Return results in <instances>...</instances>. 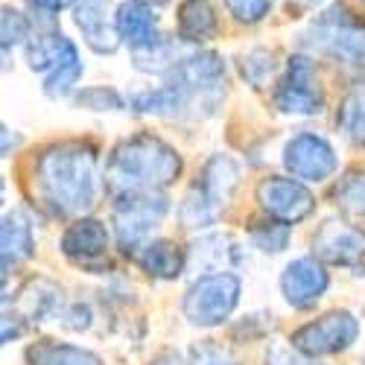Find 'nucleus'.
<instances>
[{"instance_id":"f257e3e1","label":"nucleus","mask_w":365,"mask_h":365,"mask_svg":"<svg viewBox=\"0 0 365 365\" xmlns=\"http://www.w3.org/2000/svg\"><path fill=\"white\" fill-rule=\"evenodd\" d=\"M106 170L100 152L85 140H58L38 152L33 164V193L50 217H88L103 199Z\"/></svg>"},{"instance_id":"f03ea898","label":"nucleus","mask_w":365,"mask_h":365,"mask_svg":"<svg viewBox=\"0 0 365 365\" xmlns=\"http://www.w3.org/2000/svg\"><path fill=\"white\" fill-rule=\"evenodd\" d=\"M106 170V190L111 196L120 193H149L167 190L181 178L185 161L178 152L152 132H138L123 138L103 164Z\"/></svg>"},{"instance_id":"7ed1b4c3","label":"nucleus","mask_w":365,"mask_h":365,"mask_svg":"<svg viewBox=\"0 0 365 365\" xmlns=\"http://www.w3.org/2000/svg\"><path fill=\"white\" fill-rule=\"evenodd\" d=\"M237 187H240V164L231 155H225V152L210 155L199 178L193 181V187L178 202V210H175L178 225L187 231L214 228L222 217V210L231 205Z\"/></svg>"},{"instance_id":"20e7f679","label":"nucleus","mask_w":365,"mask_h":365,"mask_svg":"<svg viewBox=\"0 0 365 365\" xmlns=\"http://www.w3.org/2000/svg\"><path fill=\"white\" fill-rule=\"evenodd\" d=\"M111 228H114V242L117 249L138 257V252L149 240H155L161 222L170 214V196L164 190H149V193H120L111 196Z\"/></svg>"},{"instance_id":"39448f33","label":"nucleus","mask_w":365,"mask_h":365,"mask_svg":"<svg viewBox=\"0 0 365 365\" xmlns=\"http://www.w3.org/2000/svg\"><path fill=\"white\" fill-rule=\"evenodd\" d=\"M242 298V278L237 272H207L196 275L181 298V313L187 324L199 330H214L222 327L240 307Z\"/></svg>"},{"instance_id":"423d86ee","label":"nucleus","mask_w":365,"mask_h":365,"mask_svg":"<svg viewBox=\"0 0 365 365\" xmlns=\"http://www.w3.org/2000/svg\"><path fill=\"white\" fill-rule=\"evenodd\" d=\"M356 339H359V319L351 310L336 307L295 327L289 333V348L298 351L301 356L322 359V356L345 354L348 348H354Z\"/></svg>"},{"instance_id":"0eeeda50","label":"nucleus","mask_w":365,"mask_h":365,"mask_svg":"<svg viewBox=\"0 0 365 365\" xmlns=\"http://www.w3.org/2000/svg\"><path fill=\"white\" fill-rule=\"evenodd\" d=\"M281 164L287 175L304 181V185H324L339 173V152L324 135L304 129L284 143Z\"/></svg>"},{"instance_id":"6e6552de","label":"nucleus","mask_w":365,"mask_h":365,"mask_svg":"<svg viewBox=\"0 0 365 365\" xmlns=\"http://www.w3.org/2000/svg\"><path fill=\"white\" fill-rule=\"evenodd\" d=\"M255 199L263 210V217L278 220L284 225H298L316 214V196L310 185L292 175H266L257 181Z\"/></svg>"},{"instance_id":"1a4fd4ad","label":"nucleus","mask_w":365,"mask_h":365,"mask_svg":"<svg viewBox=\"0 0 365 365\" xmlns=\"http://www.w3.org/2000/svg\"><path fill=\"white\" fill-rule=\"evenodd\" d=\"M275 106L278 111L292 114V117H310L324 108V91H322L316 65L310 58H304V56L289 58L287 73L275 91Z\"/></svg>"},{"instance_id":"9d476101","label":"nucleus","mask_w":365,"mask_h":365,"mask_svg":"<svg viewBox=\"0 0 365 365\" xmlns=\"http://www.w3.org/2000/svg\"><path fill=\"white\" fill-rule=\"evenodd\" d=\"M108 249H111V231L97 217L71 220L62 237H58V252L73 266H82L88 272L108 263Z\"/></svg>"},{"instance_id":"9b49d317","label":"nucleus","mask_w":365,"mask_h":365,"mask_svg":"<svg viewBox=\"0 0 365 365\" xmlns=\"http://www.w3.org/2000/svg\"><path fill=\"white\" fill-rule=\"evenodd\" d=\"M278 287H281V295H284V301L289 304V307L304 313V310H313L316 304L327 295V289H330V272L313 255L292 257L284 266V272H281Z\"/></svg>"},{"instance_id":"f8f14e48","label":"nucleus","mask_w":365,"mask_h":365,"mask_svg":"<svg viewBox=\"0 0 365 365\" xmlns=\"http://www.w3.org/2000/svg\"><path fill=\"white\" fill-rule=\"evenodd\" d=\"M313 257L324 266H359L365 260V231L339 217L324 220L313 234Z\"/></svg>"},{"instance_id":"ddd939ff","label":"nucleus","mask_w":365,"mask_h":365,"mask_svg":"<svg viewBox=\"0 0 365 365\" xmlns=\"http://www.w3.org/2000/svg\"><path fill=\"white\" fill-rule=\"evenodd\" d=\"M65 295L62 287L50 278H26L15 298V313L29 324H47L65 316Z\"/></svg>"},{"instance_id":"4468645a","label":"nucleus","mask_w":365,"mask_h":365,"mask_svg":"<svg viewBox=\"0 0 365 365\" xmlns=\"http://www.w3.org/2000/svg\"><path fill=\"white\" fill-rule=\"evenodd\" d=\"M36 255V225L29 210L24 207H9L4 214V225H0V263H4V281L9 272L18 269Z\"/></svg>"},{"instance_id":"2eb2a0df","label":"nucleus","mask_w":365,"mask_h":365,"mask_svg":"<svg viewBox=\"0 0 365 365\" xmlns=\"http://www.w3.org/2000/svg\"><path fill=\"white\" fill-rule=\"evenodd\" d=\"M316 44L348 65H365V29L351 18H324L316 29Z\"/></svg>"},{"instance_id":"dca6fc26","label":"nucleus","mask_w":365,"mask_h":365,"mask_svg":"<svg viewBox=\"0 0 365 365\" xmlns=\"http://www.w3.org/2000/svg\"><path fill=\"white\" fill-rule=\"evenodd\" d=\"M240 260V242L231 234L210 231L193 240L187 249V266L196 269V275H207V272H228Z\"/></svg>"},{"instance_id":"f3484780","label":"nucleus","mask_w":365,"mask_h":365,"mask_svg":"<svg viewBox=\"0 0 365 365\" xmlns=\"http://www.w3.org/2000/svg\"><path fill=\"white\" fill-rule=\"evenodd\" d=\"M135 260L155 281H178L187 272V252L175 240H167V237L149 240Z\"/></svg>"},{"instance_id":"a211bd4d","label":"nucleus","mask_w":365,"mask_h":365,"mask_svg":"<svg viewBox=\"0 0 365 365\" xmlns=\"http://www.w3.org/2000/svg\"><path fill=\"white\" fill-rule=\"evenodd\" d=\"M76 26L82 29L85 44L97 53H114L120 44V29L108 21L103 0H82V6H76Z\"/></svg>"},{"instance_id":"6ab92c4d","label":"nucleus","mask_w":365,"mask_h":365,"mask_svg":"<svg viewBox=\"0 0 365 365\" xmlns=\"http://www.w3.org/2000/svg\"><path fill=\"white\" fill-rule=\"evenodd\" d=\"M29 365H103V356L85 345L73 342H56V339H41L29 345L26 351Z\"/></svg>"},{"instance_id":"aec40b11","label":"nucleus","mask_w":365,"mask_h":365,"mask_svg":"<svg viewBox=\"0 0 365 365\" xmlns=\"http://www.w3.org/2000/svg\"><path fill=\"white\" fill-rule=\"evenodd\" d=\"M117 29H120V38H126L135 50L155 47L161 41L152 12L138 9V6H123L117 12Z\"/></svg>"},{"instance_id":"412c9836","label":"nucleus","mask_w":365,"mask_h":365,"mask_svg":"<svg viewBox=\"0 0 365 365\" xmlns=\"http://www.w3.org/2000/svg\"><path fill=\"white\" fill-rule=\"evenodd\" d=\"M76 47L62 36V33H53V36H38L26 44V62L33 71H53L65 62V58L73 53Z\"/></svg>"},{"instance_id":"4be33fe9","label":"nucleus","mask_w":365,"mask_h":365,"mask_svg":"<svg viewBox=\"0 0 365 365\" xmlns=\"http://www.w3.org/2000/svg\"><path fill=\"white\" fill-rule=\"evenodd\" d=\"M336 126L351 143L365 146V85H356L342 100L339 114H336Z\"/></svg>"},{"instance_id":"5701e85b","label":"nucleus","mask_w":365,"mask_h":365,"mask_svg":"<svg viewBox=\"0 0 365 365\" xmlns=\"http://www.w3.org/2000/svg\"><path fill=\"white\" fill-rule=\"evenodd\" d=\"M214 33H217V18H214V12H210L205 4L193 0V4H187L185 9H181V15H178V36L185 41H207Z\"/></svg>"},{"instance_id":"b1692460","label":"nucleus","mask_w":365,"mask_h":365,"mask_svg":"<svg viewBox=\"0 0 365 365\" xmlns=\"http://www.w3.org/2000/svg\"><path fill=\"white\" fill-rule=\"evenodd\" d=\"M289 240H292V225H284L269 217L252 228V246L263 255H284Z\"/></svg>"},{"instance_id":"393cba45","label":"nucleus","mask_w":365,"mask_h":365,"mask_svg":"<svg viewBox=\"0 0 365 365\" xmlns=\"http://www.w3.org/2000/svg\"><path fill=\"white\" fill-rule=\"evenodd\" d=\"M333 202L339 210H345L348 217L365 220V173H351L345 175L336 190H333Z\"/></svg>"},{"instance_id":"a878e982","label":"nucleus","mask_w":365,"mask_h":365,"mask_svg":"<svg viewBox=\"0 0 365 365\" xmlns=\"http://www.w3.org/2000/svg\"><path fill=\"white\" fill-rule=\"evenodd\" d=\"M79 76H82V62H79V53L73 50L62 65L50 71V76H47V82H44L47 97H68L71 91L76 88Z\"/></svg>"},{"instance_id":"bb28decb","label":"nucleus","mask_w":365,"mask_h":365,"mask_svg":"<svg viewBox=\"0 0 365 365\" xmlns=\"http://www.w3.org/2000/svg\"><path fill=\"white\" fill-rule=\"evenodd\" d=\"M76 106L88 108V111H120V108H126L129 100H123L117 94L114 88H85L76 94Z\"/></svg>"},{"instance_id":"cd10ccee","label":"nucleus","mask_w":365,"mask_h":365,"mask_svg":"<svg viewBox=\"0 0 365 365\" xmlns=\"http://www.w3.org/2000/svg\"><path fill=\"white\" fill-rule=\"evenodd\" d=\"M187 365H240V359L220 342L214 339H205V342H196L187 354Z\"/></svg>"},{"instance_id":"c85d7f7f","label":"nucleus","mask_w":365,"mask_h":365,"mask_svg":"<svg viewBox=\"0 0 365 365\" xmlns=\"http://www.w3.org/2000/svg\"><path fill=\"white\" fill-rule=\"evenodd\" d=\"M240 71H242V76H246L255 88H263V82L272 76V71H275L272 53H266V50H252L249 56H242Z\"/></svg>"},{"instance_id":"c756f323","label":"nucleus","mask_w":365,"mask_h":365,"mask_svg":"<svg viewBox=\"0 0 365 365\" xmlns=\"http://www.w3.org/2000/svg\"><path fill=\"white\" fill-rule=\"evenodd\" d=\"M225 4H228L231 15H234L237 21L255 24V21H260V18H263V15L269 12L272 0H225Z\"/></svg>"},{"instance_id":"7c9ffc66","label":"nucleus","mask_w":365,"mask_h":365,"mask_svg":"<svg viewBox=\"0 0 365 365\" xmlns=\"http://www.w3.org/2000/svg\"><path fill=\"white\" fill-rule=\"evenodd\" d=\"M62 322H65V327L68 330H76V333H85L91 324H94V313H91V307L88 304H71V307L65 310V316H62Z\"/></svg>"},{"instance_id":"2f4dec72","label":"nucleus","mask_w":365,"mask_h":365,"mask_svg":"<svg viewBox=\"0 0 365 365\" xmlns=\"http://www.w3.org/2000/svg\"><path fill=\"white\" fill-rule=\"evenodd\" d=\"M26 38V21L18 15V12H4V47L9 44H18Z\"/></svg>"},{"instance_id":"473e14b6","label":"nucleus","mask_w":365,"mask_h":365,"mask_svg":"<svg viewBox=\"0 0 365 365\" xmlns=\"http://www.w3.org/2000/svg\"><path fill=\"white\" fill-rule=\"evenodd\" d=\"M149 365H185V359H181L175 351H161L155 359H152Z\"/></svg>"},{"instance_id":"72a5a7b5","label":"nucleus","mask_w":365,"mask_h":365,"mask_svg":"<svg viewBox=\"0 0 365 365\" xmlns=\"http://www.w3.org/2000/svg\"><path fill=\"white\" fill-rule=\"evenodd\" d=\"M29 4L38 6V9H44V12H58V9L68 4V0H29Z\"/></svg>"},{"instance_id":"f704fd0d","label":"nucleus","mask_w":365,"mask_h":365,"mask_svg":"<svg viewBox=\"0 0 365 365\" xmlns=\"http://www.w3.org/2000/svg\"><path fill=\"white\" fill-rule=\"evenodd\" d=\"M143 4H164V0H143Z\"/></svg>"}]
</instances>
